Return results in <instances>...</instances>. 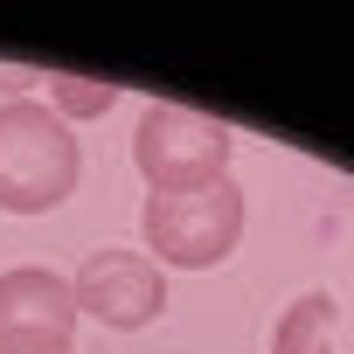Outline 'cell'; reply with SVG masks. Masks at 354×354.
<instances>
[{
	"instance_id": "1",
	"label": "cell",
	"mask_w": 354,
	"mask_h": 354,
	"mask_svg": "<svg viewBox=\"0 0 354 354\" xmlns=\"http://www.w3.org/2000/svg\"><path fill=\"white\" fill-rule=\"evenodd\" d=\"M84 174L77 132L35 104V97H8L0 104V209L8 216H49L56 202H70Z\"/></svg>"
},
{
	"instance_id": "9",
	"label": "cell",
	"mask_w": 354,
	"mask_h": 354,
	"mask_svg": "<svg viewBox=\"0 0 354 354\" xmlns=\"http://www.w3.org/2000/svg\"><path fill=\"white\" fill-rule=\"evenodd\" d=\"M0 354H70V340H0Z\"/></svg>"
},
{
	"instance_id": "3",
	"label": "cell",
	"mask_w": 354,
	"mask_h": 354,
	"mask_svg": "<svg viewBox=\"0 0 354 354\" xmlns=\"http://www.w3.org/2000/svg\"><path fill=\"white\" fill-rule=\"evenodd\" d=\"M230 153H236V132L188 104H146L132 125V167L146 174L153 195L230 181Z\"/></svg>"
},
{
	"instance_id": "2",
	"label": "cell",
	"mask_w": 354,
	"mask_h": 354,
	"mask_svg": "<svg viewBox=\"0 0 354 354\" xmlns=\"http://www.w3.org/2000/svg\"><path fill=\"white\" fill-rule=\"evenodd\" d=\"M146 250L167 271H209L236 250L243 236V188L236 181H209V188H174V195H146L139 209Z\"/></svg>"
},
{
	"instance_id": "5",
	"label": "cell",
	"mask_w": 354,
	"mask_h": 354,
	"mask_svg": "<svg viewBox=\"0 0 354 354\" xmlns=\"http://www.w3.org/2000/svg\"><path fill=\"white\" fill-rule=\"evenodd\" d=\"M70 326H77L70 278H56L42 264L0 271V340H70Z\"/></svg>"
},
{
	"instance_id": "4",
	"label": "cell",
	"mask_w": 354,
	"mask_h": 354,
	"mask_svg": "<svg viewBox=\"0 0 354 354\" xmlns=\"http://www.w3.org/2000/svg\"><path fill=\"white\" fill-rule=\"evenodd\" d=\"M70 292H77V319H97L118 333H139L167 313V271L146 250H91Z\"/></svg>"
},
{
	"instance_id": "7",
	"label": "cell",
	"mask_w": 354,
	"mask_h": 354,
	"mask_svg": "<svg viewBox=\"0 0 354 354\" xmlns=\"http://www.w3.org/2000/svg\"><path fill=\"white\" fill-rule=\"evenodd\" d=\"M49 84V111L70 125V118H104L118 104V84L111 77H42Z\"/></svg>"
},
{
	"instance_id": "8",
	"label": "cell",
	"mask_w": 354,
	"mask_h": 354,
	"mask_svg": "<svg viewBox=\"0 0 354 354\" xmlns=\"http://www.w3.org/2000/svg\"><path fill=\"white\" fill-rule=\"evenodd\" d=\"M35 84H42L35 63H0V91H15V97H21V91H35Z\"/></svg>"
},
{
	"instance_id": "6",
	"label": "cell",
	"mask_w": 354,
	"mask_h": 354,
	"mask_svg": "<svg viewBox=\"0 0 354 354\" xmlns=\"http://www.w3.org/2000/svg\"><path fill=\"white\" fill-rule=\"evenodd\" d=\"M333 326H340L333 292H299L271 326V354H333Z\"/></svg>"
}]
</instances>
